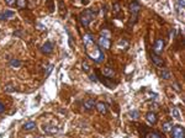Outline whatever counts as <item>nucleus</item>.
<instances>
[{
	"instance_id": "f257e3e1",
	"label": "nucleus",
	"mask_w": 185,
	"mask_h": 138,
	"mask_svg": "<svg viewBox=\"0 0 185 138\" xmlns=\"http://www.w3.org/2000/svg\"><path fill=\"white\" fill-rule=\"evenodd\" d=\"M83 41H84V46H85V51H86L88 57L91 58L97 64L101 63L102 59H104V53H102V51L100 49L99 46L94 42V37H92V35L91 33H86L83 37Z\"/></svg>"
},
{
	"instance_id": "f03ea898",
	"label": "nucleus",
	"mask_w": 185,
	"mask_h": 138,
	"mask_svg": "<svg viewBox=\"0 0 185 138\" xmlns=\"http://www.w3.org/2000/svg\"><path fill=\"white\" fill-rule=\"evenodd\" d=\"M96 15H97V11L94 10V9L85 10L84 12L80 14V22H81V25H83L84 27H88L90 25V22L92 21V19H94Z\"/></svg>"
},
{
	"instance_id": "7ed1b4c3",
	"label": "nucleus",
	"mask_w": 185,
	"mask_h": 138,
	"mask_svg": "<svg viewBox=\"0 0 185 138\" xmlns=\"http://www.w3.org/2000/svg\"><path fill=\"white\" fill-rule=\"evenodd\" d=\"M140 10H141V6H140V4H138L136 0L130 4V12H131V22H132V24H133V22H136Z\"/></svg>"
},
{
	"instance_id": "20e7f679",
	"label": "nucleus",
	"mask_w": 185,
	"mask_h": 138,
	"mask_svg": "<svg viewBox=\"0 0 185 138\" xmlns=\"http://www.w3.org/2000/svg\"><path fill=\"white\" fill-rule=\"evenodd\" d=\"M164 47H166V43H164V41L162 38H158L156 42H154L153 44V53L154 54H162L163 53V51H164Z\"/></svg>"
},
{
	"instance_id": "39448f33",
	"label": "nucleus",
	"mask_w": 185,
	"mask_h": 138,
	"mask_svg": "<svg viewBox=\"0 0 185 138\" xmlns=\"http://www.w3.org/2000/svg\"><path fill=\"white\" fill-rule=\"evenodd\" d=\"M172 137L173 138H185L184 136V128L182 126H175L172 128Z\"/></svg>"
},
{
	"instance_id": "423d86ee",
	"label": "nucleus",
	"mask_w": 185,
	"mask_h": 138,
	"mask_svg": "<svg viewBox=\"0 0 185 138\" xmlns=\"http://www.w3.org/2000/svg\"><path fill=\"white\" fill-rule=\"evenodd\" d=\"M97 46H100L101 48H104V49H109L110 48V38H106V37H102V36H100V38H99V44Z\"/></svg>"
},
{
	"instance_id": "0eeeda50",
	"label": "nucleus",
	"mask_w": 185,
	"mask_h": 138,
	"mask_svg": "<svg viewBox=\"0 0 185 138\" xmlns=\"http://www.w3.org/2000/svg\"><path fill=\"white\" fill-rule=\"evenodd\" d=\"M41 49H42V52L46 53V54H51L53 52V43L52 42H46L42 47H41Z\"/></svg>"
},
{
	"instance_id": "6e6552de",
	"label": "nucleus",
	"mask_w": 185,
	"mask_h": 138,
	"mask_svg": "<svg viewBox=\"0 0 185 138\" xmlns=\"http://www.w3.org/2000/svg\"><path fill=\"white\" fill-rule=\"evenodd\" d=\"M146 119H147V121L150 122L151 125H156V123H157V121H158V119H157V115L154 114L153 111H150V112H147V115H146Z\"/></svg>"
},
{
	"instance_id": "1a4fd4ad",
	"label": "nucleus",
	"mask_w": 185,
	"mask_h": 138,
	"mask_svg": "<svg viewBox=\"0 0 185 138\" xmlns=\"http://www.w3.org/2000/svg\"><path fill=\"white\" fill-rule=\"evenodd\" d=\"M95 106H96V110L102 115H106L107 111H109V107H107V105L104 104V103H97Z\"/></svg>"
},
{
	"instance_id": "9d476101",
	"label": "nucleus",
	"mask_w": 185,
	"mask_h": 138,
	"mask_svg": "<svg viewBox=\"0 0 185 138\" xmlns=\"http://www.w3.org/2000/svg\"><path fill=\"white\" fill-rule=\"evenodd\" d=\"M152 62L154 63V65H157V67H159V68L164 65V60H163L161 57H159V55L154 54V53L152 54Z\"/></svg>"
},
{
	"instance_id": "9b49d317",
	"label": "nucleus",
	"mask_w": 185,
	"mask_h": 138,
	"mask_svg": "<svg viewBox=\"0 0 185 138\" xmlns=\"http://www.w3.org/2000/svg\"><path fill=\"white\" fill-rule=\"evenodd\" d=\"M102 74H104L106 78H115V70L110 68V67H105L104 69H102Z\"/></svg>"
},
{
	"instance_id": "f8f14e48",
	"label": "nucleus",
	"mask_w": 185,
	"mask_h": 138,
	"mask_svg": "<svg viewBox=\"0 0 185 138\" xmlns=\"http://www.w3.org/2000/svg\"><path fill=\"white\" fill-rule=\"evenodd\" d=\"M95 101L92 100V99H88V100H85L84 101V104H83V106H84V109L85 110H88V111H90V110H92L95 107Z\"/></svg>"
},
{
	"instance_id": "ddd939ff",
	"label": "nucleus",
	"mask_w": 185,
	"mask_h": 138,
	"mask_svg": "<svg viewBox=\"0 0 185 138\" xmlns=\"http://www.w3.org/2000/svg\"><path fill=\"white\" fill-rule=\"evenodd\" d=\"M159 76H161L162 79H170V76H172V74H170V71H169L168 69H159Z\"/></svg>"
},
{
	"instance_id": "4468645a",
	"label": "nucleus",
	"mask_w": 185,
	"mask_h": 138,
	"mask_svg": "<svg viewBox=\"0 0 185 138\" xmlns=\"http://www.w3.org/2000/svg\"><path fill=\"white\" fill-rule=\"evenodd\" d=\"M33 128H36V123L33 121H29V122H26V123L24 125V130L25 131H32Z\"/></svg>"
},
{
	"instance_id": "2eb2a0df",
	"label": "nucleus",
	"mask_w": 185,
	"mask_h": 138,
	"mask_svg": "<svg viewBox=\"0 0 185 138\" xmlns=\"http://www.w3.org/2000/svg\"><path fill=\"white\" fill-rule=\"evenodd\" d=\"M43 131L46 132V133H49V135H54V133H57V128L56 127H48V126H45V128Z\"/></svg>"
},
{
	"instance_id": "dca6fc26",
	"label": "nucleus",
	"mask_w": 185,
	"mask_h": 138,
	"mask_svg": "<svg viewBox=\"0 0 185 138\" xmlns=\"http://www.w3.org/2000/svg\"><path fill=\"white\" fill-rule=\"evenodd\" d=\"M172 128H173V123H172V122H166V123H163V126H162V130L164 132H170Z\"/></svg>"
},
{
	"instance_id": "f3484780",
	"label": "nucleus",
	"mask_w": 185,
	"mask_h": 138,
	"mask_svg": "<svg viewBox=\"0 0 185 138\" xmlns=\"http://www.w3.org/2000/svg\"><path fill=\"white\" fill-rule=\"evenodd\" d=\"M146 138H163V137L159 133H157V132H148L146 135Z\"/></svg>"
},
{
	"instance_id": "a211bd4d",
	"label": "nucleus",
	"mask_w": 185,
	"mask_h": 138,
	"mask_svg": "<svg viewBox=\"0 0 185 138\" xmlns=\"http://www.w3.org/2000/svg\"><path fill=\"white\" fill-rule=\"evenodd\" d=\"M170 114H172V116L174 117V119H180V115H179V111H178L177 107H173V109L170 110Z\"/></svg>"
},
{
	"instance_id": "6ab92c4d",
	"label": "nucleus",
	"mask_w": 185,
	"mask_h": 138,
	"mask_svg": "<svg viewBox=\"0 0 185 138\" xmlns=\"http://www.w3.org/2000/svg\"><path fill=\"white\" fill-rule=\"evenodd\" d=\"M16 6L19 9H24L26 6V0H16Z\"/></svg>"
},
{
	"instance_id": "aec40b11",
	"label": "nucleus",
	"mask_w": 185,
	"mask_h": 138,
	"mask_svg": "<svg viewBox=\"0 0 185 138\" xmlns=\"http://www.w3.org/2000/svg\"><path fill=\"white\" fill-rule=\"evenodd\" d=\"M120 4L119 3H116V4H114V12L117 15V17H120Z\"/></svg>"
},
{
	"instance_id": "412c9836",
	"label": "nucleus",
	"mask_w": 185,
	"mask_h": 138,
	"mask_svg": "<svg viewBox=\"0 0 185 138\" xmlns=\"http://www.w3.org/2000/svg\"><path fill=\"white\" fill-rule=\"evenodd\" d=\"M53 68H54V65H53V64H49V65H48V67H47V68H46V69H47V70H45V74H46V75H49L51 73H52V70H53Z\"/></svg>"
},
{
	"instance_id": "4be33fe9",
	"label": "nucleus",
	"mask_w": 185,
	"mask_h": 138,
	"mask_svg": "<svg viewBox=\"0 0 185 138\" xmlns=\"http://www.w3.org/2000/svg\"><path fill=\"white\" fill-rule=\"evenodd\" d=\"M100 36H102V37H106V38H110V32L107 31L106 28H104V30H102V31H101Z\"/></svg>"
},
{
	"instance_id": "5701e85b",
	"label": "nucleus",
	"mask_w": 185,
	"mask_h": 138,
	"mask_svg": "<svg viewBox=\"0 0 185 138\" xmlns=\"http://www.w3.org/2000/svg\"><path fill=\"white\" fill-rule=\"evenodd\" d=\"M14 90H15V88H14L13 84H8L6 86H5V91H8V93H13Z\"/></svg>"
},
{
	"instance_id": "b1692460",
	"label": "nucleus",
	"mask_w": 185,
	"mask_h": 138,
	"mask_svg": "<svg viewBox=\"0 0 185 138\" xmlns=\"http://www.w3.org/2000/svg\"><path fill=\"white\" fill-rule=\"evenodd\" d=\"M3 16H4V19L13 17V16H14V11H5V12L3 14Z\"/></svg>"
},
{
	"instance_id": "393cba45",
	"label": "nucleus",
	"mask_w": 185,
	"mask_h": 138,
	"mask_svg": "<svg viewBox=\"0 0 185 138\" xmlns=\"http://www.w3.org/2000/svg\"><path fill=\"white\" fill-rule=\"evenodd\" d=\"M11 65H13V67H20V65H21V62H20L19 59H13L11 60Z\"/></svg>"
},
{
	"instance_id": "a878e982",
	"label": "nucleus",
	"mask_w": 185,
	"mask_h": 138,
	"mask_svg": "<svg viewBox=\"0 0 185 138\" xmlns=\"http://www.w3.org/2000/svg\"><path fill=\"white\" fill-rule=\"evenodd\" d=\"M81 67H83V70H84V71H86V73H88V71L90 70L89 64H88V63H85V62H83V63H81Z\"/></svg>"
},
{
	"instance_id": "bb28decb",
	"label": "nucleus",
	"mask_w": 185,
	"mask_h": 138,
	"mask_svg": "<svg viewBox=\"0 0 185 138\" xmlns=\"http://www.w3.org/2000/svg\"><path fill=\"white\" fill-rule=\"evenodd\" d=\"M130 116H131V117H135V119H138V116H140V112H138L137 110H136V111H131V112H130Z\"/></svg>"
},
{
	"instance_id": "cd10ccee",
	"label": "nucleus",
	"mask_w": 185,
	"mask_h": 138,
	"mask_svg": "<svg viewBox=\"0 0 185 138\" xmlns=\"http://www.w3.org/2000/svg\"><path fill=\"white\" fill-rule=\"evenodd\" d=\"M5 1H6V5H9V6L16 5V0H5Z\"/></svg>"
},
{
	"instance_id": "c85d7f7f",
	"label": "nucleus",
	"mask_w": 185,
	"mask_h": 138,
	"mask_svg": "<svg viewBox=\"0 0 185 138\" xmlns=\"http://www.w3.org/2000/svg\"><path fill=\"white\" fill-rule=\"evenodd\" d=\"M174 86H175V90L178 91V93H180V91H182V88H180V85H179V84L177 83V81L173 84V88H174Z\"/></svg>"
},
{
	"instance_id": "c756f323",
	"label": "nucleus",
	"mask_w": 185,
	"mask_h": 138,
	"mask_svg": "<svg viewBox=\"0 0 185 138\" xmlns=\"http://www.w3.org/2000/svg\"><path fill=\"white\" fill-rule=\"evenodd\" d=\"M58 4H59V9H61V11H64V4L62 0H58Z\"/></svg>"
},
{
	"instance_id": "7c9ffc66",
	"label": "nucleus",
	"mask_w": 185,
	"mask_h": 138,
	"mask_svg": "<svg viewBox=\"0 0 185 138\" xmlns=\"http://www.w3.org/2000/svg\"><path fill=\"white\" fill-rule=\"evenodd\" d=\"M89 78H90L91 81H97V76H96L95 74H90V75H89Z\"/></svg>"
},
{
	"instance_id": "2f4dec72",
	"label": "nucleus",
	"mask_w": 185,
	"mask_h": 138,
	"mask_svg": "<svg viewBox=\"0 0 185 138\" xmlns=\"http://www.w3.org/2000/svg\"><path fill=\"white\" fill-rule=\"evenodd\" d=\"M5 111V106H4V104L0 101V114H3V112Z\"/></svg>"
},
{
	"instance_id": "473e14b6",
	"label": "nucleus",
	"mask_w": 185,
	"mask_h": 138,
	"mask_svg": "<svg viewBox=\"0 0 185 138\" xmlns=\"http://www.w3.org/2000/svg\"><path fill=\"white\" fill-rule=\"evenodd\" d=\"M37 138H38V137H37Z\"/></svg>"
}]
</instances>
